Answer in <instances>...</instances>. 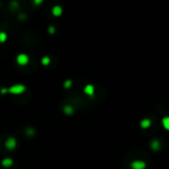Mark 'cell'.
<instances>
[{
    "mask_svg": "<svg viewBox=\"0 0 169 169\" xmlns=\"http://www.w3.org/2000/svg\"><path fill=\"white\" fill-rule=\"evenodd\" d=\"M1 164H2V166L5 167V168L11 167L12 165H13V159L10 158V157H6L1 161Z\"/></svg>",
    "mask_w": 169,
    "mask_h": 169,
    "instance_id": "5b68a950",
    "label": "cell"
},
{
    "mask_svg": "<svg viewBox=\"0 0 169 169\" xmlns=\"http://www.w3.org/2000/svg\"><path fill=\"white\" fill-rule=\"evenodd\" d=\"M11 5H13L14 6V9L16 8H18V6H19V4H18V2H15V1H13V2H11Z\"/></svg>",
    "mask_w": 169,
    "mask_h": 169,
    "instance_id": "9a60e30c",
    "label": "cell"
},
{
    "mask_svg": "<svg viewBox=\"0 0 169 169\" xmlns=\"http://www.w3.org/2000/svg\"><path fill=\"white\" fill-rule=\"evenodd\" d=\"M48 32L50 34V35H53V34L56 33V28H54L53 26H50V27L48 28Z\"/></svg>",
    "mask_w": 169,
    "mask_h": 169,
    "instance_id": "7c38bea8",
    "label": "cell"
},
{
    "mask_svg": "<svg viewBox=\"0 0 169 169\" xmlns=\"http://www.w3.org/2000/svg\"><path fill=\"white\" fill-rule=\"evenodd\" d=\"M42 2H43L42 0H35V1H34V3L35 4H41Z\"/></svg>",
    "mask_w": 169,
    "mask_h": 169,
    "instance_id": "e0dca14e",
    "label": "cell"
},
{
    "mask_svg": "<svg viewBox=\"0 0 169 169\" xmlns=\"http://www.w3.org/2000/svg\"><path fill=\"white\" fill-rule=\"evenodd\" d=\"M0 93L1 94H6V93H8V88H5V87H3L0 89Z\"/></svg>",
    "mask_w": 169,
    "mask_h": 169,
    "instance_id": "5bb4252c",
    "label": "cell"
},
{
    "mask_svg": "<svg viewBox=\"0 0 169 169\" xmlns=\"http://www.w3.org/2000/svg\"><path fill=\"white\" fill-rule=\"evenodd\" d=\"M26 134H28L29 137H33L34 134H35V130H34L33 128H28L26 130Z\"/></svg>",
    "mask_w": 169,
    "mask_h": 169,
    "instance_id": "8fae6325",
    "label": "cell"
},
{
    "mask_svg": "<svg viewBox=\"0 0 169 169\" xmlns=\"http://www.w3.org/2000/svg\"><path fill=\"white\" fill-rule=\"evenodd\" d=\"M62 12H63V10H62L61 6H60V5H56V6L53 7L52 13H53V15L54 17H60V16L62 14Z\"/></svg>",
    "mask_w": 169,
    "mask_h": 169,
    "instance_id": "277c9868",
    "label": "cell"
},
{
    "mask_svg": "<svg viewBox=\"0 0 169 169\" xmlns=\"http://www.w3.org/2000/svg\"><path fill=\"white\" fill-rule=\"evenodd\" d=\"M30 58L26 53H19L16 57V61L19 65H27Z\"/></svg>",
    "mask_w": 169,
    "mask_h": 169,
    "instance_id": "7a4b0ae2",
    "label": "cell"
},
{
    "mask_svg": "<svg viewBox=\"0 0 169 169\" xmlns=\"http://www.w3.org/2000/svg\"><path fill=\"white\" fill-rule=\"evenodd\" d=\"M73 108L69 105H66V106L63 107V113L66 114V115H71V114H73Z\"/></svg>",
    "mask_w": 169,
    "mask_h": 169,
    "instance_id": "52a82bcc",
    "label": "cell"
},
{
    "mask_svg": "<svg viewBox=\"0 0 169 169\" xmlns=\"http://www.w3.org/2000/svg\"><path fill=\"white\" fill-rule=\"evenodd\" d=\"M84 93L89 96H93V94H94V87L90 85V84H88V85L84 87Z\"/></svg>",
    "mask_w": 169,
    "mask_h": 169,
    "instance_id": "8992f818",
    "label": "cell"
},
{
    "mask_svg": "<svg viewBox=\"0 0 169 169\" xmlns=\"http://www.w3.org/2000/svg\"><path fill=\"white\" fill-rule=\"evenodd\" d=\"M7 40V34L5 32H0V43H4Z\"/></svg>",
    "mask_w": 169,
    "mask_h": 169,
    "instance_id": "9c48e42d",
    "label": "cell"
},
{
    "mask_svg": "<svg viewBox=\"0 0 169 169\" xmlns=\"http://www.w3.org/2000/svg\"><path fill=\"white\" fill-rule=\"evenodd\" d=\"M26 18H27V15L26 14H23L22 13V14L19 15V19H26Z\"/></svg>",
    "mask_w": 169,
    "mask_h": 169,
    "instance_id": "2e32d148",
    "label": "cell"
},
{
    "mask_svg": "<svg viewBox=\"0 0 169 169\" xmlns=\"http://www.w3.org/2000/svg\"><path fill=\"white\" fill-rule=\"evenodd\" d=\"M163 125L166 129H169V118H166V119L163 120Z\"/></svg>",
    "mask_w": 169,
    "mask_h": 169,
    "instance_id": "4fadbf2b",
    "label": "cell"
},
{
    "mask_svg": "<svg viewBox=\"0 0 169 169\" xmlns=\"http://www.w3.org/2000/svg\"><path fill=\"white\" fill-rule=\"evenodd\" d=\"M42 63H43V65H49L50 63V58L49 57H44L43 58H42Z\"/></svg>",
    "mask_w": 169,
    "mask_h": 169,
    "instance_id": "30bf717a",
    "label": "cell"
},
{
    "mask_svg": "<svg viewBox=\"0 0 169 169\" xmlns=\"http://www.w3.org/2000/svg\"><path fill=\"white\" fill-rule=\"evenodd\" d=\"M17 146V141L15 138H9L5 141V147L9 150H13Z\"/></svg>",
    "mask_w": 169,
    "mask_h": 169,
    "instance_id": "3957f363",
    "label": "cell"
},
{
    "mask_svg": "<svg viewBox=\"0 0 169 169\" xmlns=\"http://www.w3.org/2000/svg\"><path fill=\"white\" fill-rule=\"evenodd\" d=\"M72 85V80L71 79H66L64 82H63V87L65 88V89H68V88L71 87Z\"/></svg>",
    "mask_w": 169,
    "mask_h": 169,
    "instance_id": "ba28073f",
    "label": "cell"
},
{
    "mask_svg": "<svg viewBox=\"0 0 169 169\" xmlns=\"http://www.w3.org/2000/svg\"><path fill=\"white\" fill-rule=\"evenodd\" d=\"M25 91H26V86L23 85V84H14V85L8 88V93H11V94L14 95L22 94Z\"/></svg>",
    "mask_w": 169,
    "mask_h": 169,
    "instance_id": "6da1fadb",
    "label": "cell"
}]
</instances>
